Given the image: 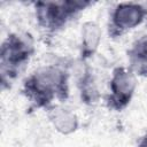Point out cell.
<instances>
[{"mask_svg": "<svg viewBox=\"0 0 147 147\" xmlns=\"http://www.w3.org/2000/svg\"><path fill=\"white\" fill-rule=\"evenodd\" d=\"M21 93L33 110H47L57 103H64L70 96V70L63 63L44 64L28 75Z\"/></svg>", "mask_w": 147, "mask_h": 147, "instance_id": "6da1fadb", "label": "cell"}, {"mask_svg": "<svg viewBox=\"0 0 147 147\" xmlns=\"http://www.w3.org/2000/svg\"><path fill=\"white\" fill-rule=\"evenodd\" d=\"M36 53L33 36L28 31L10 32L0 47L1 90L10 88L25 71Z\"/></svg>", "mask_w": 147, "mask_h": 147, "instance_id": "7a4b0ae2", "label": "cell"}, {"mask_svg": "<svg viewBox=\"0 0 147 147\" xmlns=\"http://www.w3.org/2000/svg\"><path fill=\"white\" fill-rule=\"evenodd\" d=\"M92 5L93 2L88 0L32 2L37 25L47 37H52L61 32Z\"/></svg>", "mask_w": 147, "mask_h": 147, "instance_id": "3957f363", "label": "cell"}, {"mask_svg": "<svg viewBox=\"0 0 147 147\" xmlns=\"http://www.w3.org/2000/svg\"><path fill=\"white\" fill-rule=\"evenodd\" d=\"M138 87V77L127 65H117L113 69L105 105L108 110L115 113L124 111L131 103Z\"/></svg>", "mask_w": 147, "mask_h": 147, "instance_id": "277c9868", "label": "cell"}, {"mask_svg": "<svg viewBox=\"0 0 147 147\" xmlns=\"http://www.w3.org/2000/svg\"><path fill=\"white\" fill-rule=\"evenodd\" d=\"M147 18V5L142 2L125 1L116 3L108 16L107 36L118 39L141 25Z\"/></svg>", "mask_w": 147, "mask_h": 147, "instance_id": "5b68a950", "label": "cell"}, {"mask_svg": "<svg viewBox=\"0 0 147 147\" xmlns=\"http://www.w3.org/2000/svg\"><path fill=\"white\" fill-rule=\"evenodd\" d=\"M101 42V29L94 21H87L83 24L80 31V44H79V62L87 63L92 59Z\"/></svg>", "mask_w": 147, "mask_h": 147, "instance_id": "8992f818", "label": "cell"}, {"mask_svg": "<svg viewBox=\"0 0 147 147\" xmlns=\"http://www.w3.org/2000/svg\"><path fill=\"white\" fill-rule=\"evenodd\" d=\"M80 64H82V69L77 77V84H76L80 101L86 106H95L101 98L98 83L93 75L92 68L88 67L87 63H80Z\"/></svg>", "mask_w": 147, "mask_h": 147, "instance_id": "52a82bcc", "label": "cell"}, {"mask_svg": "<svg viewBox=\"0 0 147 147\" xmlns=\"http://www.w3.org/2000/svg\"><path fill=\"white\" fill-rule=\"evenodd\" d=\"M46 111L49 122L61 134L68 136L78 129L79 122L77 115L70 108L65 107L64 103L54 105Z\"/></svg>", "mask_w": 147, "mask_h": 147, "instance_id": "ba28073f", "label": "cell"}, {"mask_svg": "<svg viewBox=\"0 0 147 147\" xmlns=\"http://www.w3.org/2000/svg\"><path fill=\"white\" fill-rule=\"evenodd\" d=\"M127 67L137 77H147V33L136 39L126 51Z\"/></svg>", "mask_w": 147, "mask_h": 147, "instance_id": "9c48e42d", "label": "cell"}, {"mask_svg": "<svg viewBox=\"0 0 147 147\" xmlns=\"http://www.w3.org/2000/svg\"><path fill=\"white\" fill-rule=\"evenodd\" d=\"M136 147H147V131H145L140 136V138H139Z\"/></svg>", "mask_w": 147, "mask_h": 147, "instance_id": "30bf717a", "label": "cell"}]
</instances>
